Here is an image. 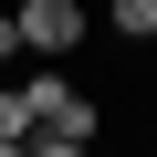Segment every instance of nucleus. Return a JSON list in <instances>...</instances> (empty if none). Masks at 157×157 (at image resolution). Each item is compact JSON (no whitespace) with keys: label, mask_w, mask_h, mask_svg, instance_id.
<instances>
[{"label":"nucleus","mask_w":157,"mask_h":157,"mask_svg":"<svg viewBox=\"0 0 157 157\" xmlns=\"http://www.w3.org/2000/svg\"><path fill=\"white\" fill-rule=\"evenodd\" d=\"M21 94H32V157H84V147L105 136V105H94L84 84H63V73H52V63L32 73V84H21Z\"/></svg>","instance_id":"nucleus-1"},{"label":"nucleus","mask_w":157,"mask_h":157,"mask_svg":"<svg viewBox=\"0 0 157 157\" xmlns=\"http://www.w3.org/2000/svg\"><path fill=\"white\" fill-rule=\"evenodd\" d=\"M21 52L32 63H63V52H84V32H94V11H84V0H21Z\"/></svg>","instance_id":"nucleus-2"},{"label":"nucleus","mask_w":157,"mask_h":157,"mask_svg":"<svg viewBox=\"0 0 157 157\" xmlns=\"http://www.w3.org/2000/svg\"><path fill=\"white\" fill-rule=\"evenodd\" d=\"M0 157H32V94L0 84Z\"/></svg>","instance_id":"nucleus-3"},{"label":"nucleus","mask_w":157,"mask_h":157,"mask_svg":"<svg viewBox=\"0 0 157 157\" xmlns=\"http://www.w3.org/2000/svg\"><path fill=\"white\" fill-rule=\"evenodd\" d=\"M115 42H157V0H115Z\"/></svg>","instance_id":"nucleus-4"},{"label":"nucleus","mask_w":157,"mask_h":157,"mask_svg":"<svg viewBox=\"0 0 157 157\" xmlns=\"http://www.w3.org/2000/svg\"><path fill=\"white\" fill-rule=\"evenodd\" d=\"M0 63H21V21H11V11H0Z\"/></svg>","instance_id":"nucleus-5"}]
</instances>
